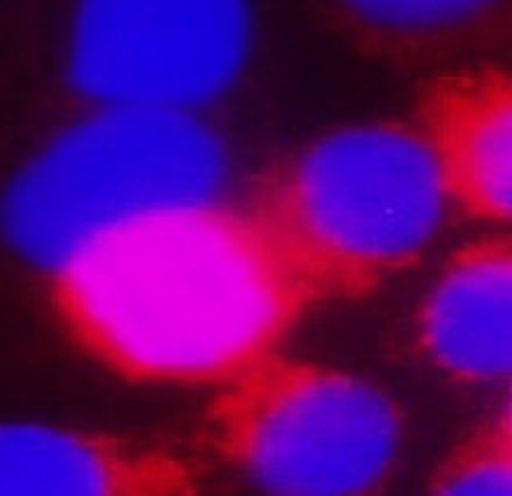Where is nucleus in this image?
I'll list each match as a JSON object with an SVG mask.
<instances>
[{
    "label": "nucleus",
    "instance_id": "nucleus-1",
    "mask_svg": "<svg viewBox=\"0 0 512 496\" xmlns=\"http://www.w3.org/2000/svg\"><path fill=\"white\" fill-rule=\"evenodd\" d=\"M38 282L70 343L140 385H217L319 308L266 226L226 201L126 219Z\"/></svg>",
    "mask_w": 512,
    "mask_h": 496
},
{
    "label": "nucleus",
    "instance_id": "nucleus-2",
    "mask_svg": "<svg viewBox=\"0 0 512 496\" xmlns=\"http://www.w3.org/2000/svg\"><path fill=\"white\" fill-rule=\"evenodd\" d=\"M245 205L324 306L378 292L415 264L452 201L422 131L373 122L310 140Z\"/></svg>",
    "mask_w": 512,
    "mask_h": 496
},
{
    "label": "nucleus",
    "instance_id": "nucleus-3",
    "mask_svg": "<svg viewBox=\"0 0 512 496\" xmlns=\"http://www.w3.org/2000/svg\"><path fill=\"white\" fill-rule=\"evenodd\" d=\"M231 161L196 112L105 105L56 133L0 187V247L40 278L126 219L222 201Z\"/></svg>",
    "mask_w": 512,
    "mask_h": 496
},
{
    "label": "nucleus",
    "instance_id": "nucleus-4",
    "mask_svg": "<svg viewBox=\"0 0 512 496\" xmlns=\"http://www.w3.org/2000/svg\"><path fill=\"white\" fill-rule=\"evenodd\" d=\"M201 427L212 466L266 494H373L403 448L380 387L277 350L210 387Z\"/></svg>",
    "mask_w": 512,
    "mask_h": 496
},
{
    "label": "nucleus",
    "instance_id": "nucleus-5",
    "mask_svg": "<svg viewBox=\"0 0 512 496\" xmlns=\"http://www.w3.org/2000/svg\"><path fill=\"white\" fill-rule=\"evenodd\" d=\"M252 52V0H77L66 75L98 108L196 112L236 87Z\"/></svg>",
    "mask_w": 512,
    "mask_h": 496
},
{
    "label": "nucleus",
    "instance_id": "nucleus-6",
    "mask_svg": "<svg viewBox=\"0 0 512 496\" xmlns=\"http://www.w3.org/2000/svg\"><path fill=\"white\" fill-rule=\"evenodd\" d=\"M212 473L203 450L166 438L0 417V496H189Z\"/></svg>",
    "mask_w": 512,
    "mask_h": 496
},
{
    "label": "nucleus",
    "instance_id": "nucleus-7",
    "mask_svg": "<svg viewBox=\"0 0 512 496\" xmlns=\"http://www.w3.org/2000/svg\"><path fill=\"white\" fill-rule=\"evenodd\" d=\"M415 126L436 154L452 205L512 229V75L436 77L419 98Z\"/></svg>",
    "mask_w": 512,
    "mask_h": 496
},
{
    "label": "nucleus",
    "instance_id": "nucleus-8",
    "mask_svg": "<svg viewBox=\"0 0 512 496\" xmlns=\"http://www.w3.org/2000/svg\"><path fill=\"white\" fill-rule=\"evenodd\" d=\"M419 333L443 371L512 380V236L454 250L419 310Z\"/></svg>",
    "mask_w": 512,
    "mask_h": 496
},
{
    "label": "nucleus",
    "instance_id": "nucleus-9",
    "mask_svg": "<svg viewBox=\"0 0 512 496\" xmlns=\"http://www.w3.org/2000/svg\"><path fill=\"white\" fill-rule=\"evenodd\" d=\"M345 38L398 61H438L512 35V0H319Z\"/></svg>",
    "mask_w": 512,
    "mask_h": 496
},
{
    "label": "nucleus",
    "instance_id": "nucleus-10",
    "mask_svg": "<svg viewBox=\"0 0 512 496\" xmlns=\"http://www.w3.org/2000/svg\"><path fill=\"white\" fill-rule=\"evenodd\" d=\"M440 494H512V448L499 434L461 448L433 480Z\"/></svg>",
    "mask_w": 512,
    "mask_h": 496
},
{
    "label": "nucleus",
    "instance_id": "nucleus-11",
    "mask_svg": "<svg viewBox=\"0 0 512 496\" xmlns=\"http://www.w3.org/2000/svg\"><path fill=\"white\" fill-rule=\"evenodd\" d=\"M496 434H499L503 441H506L510 448H512V399H510V403H508V408H506V413H503V417H501V422H499V429H496Z\"/></svg>",
    "mask_w": 512,
    "mask_h": 496
}]
</instances>
